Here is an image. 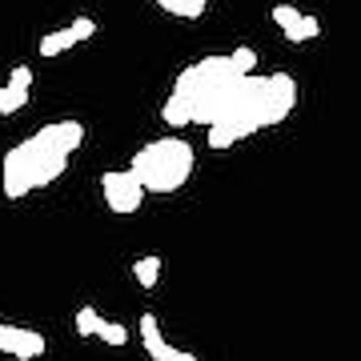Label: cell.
<instances>
[{"label":"cell","mask_w":361,"mask_h":361,"mask_svg":"<svg viewBox=\"0 0 361 361\" xmlns=\"http://www.w3.org/2000/svg\"><path fill=\"white\" fill-rule=\"evenodd\" d=\"M293 109H297V80L289 73H273V77L245 73L237 80L221 121L209 125V149H229V145L245 141L261 129H273Z\"/></svg>","instance_id":"cell-1"},{"label":"cell","mask_w":361,"mask_h":361,"mask_svg":"<svg viewBox=\"0 0 361 361\" xmlns=\"http://www.w3.org/2000/svg\"><path fill=\"white\" fill-rule=\"evenodd\" d=\"M85 145V125L80 121H52L44 129H37L28 141H20L16 149L4 153L0 165V189L8 201H20L40 185L65 177L68 157Z\"/></svg>","instance_id":"cell-2"},{"label":"cell","mask_w":361,"mask_h":361,"mask_svg":"<svg viewBox=\"0 0 361 361\" xmlns=\"http://www.w3.org/2000/svg\"><path fill=\"white\" fill-rule=\"evenodd\" d=\"M241 77L245 73L233 65V56L213 52L205 61H197V65H189L177 77L165 109H161V121L169 129H185V125H205L209 129L213 121H221V113H225V104H229Z\"/></svg>","instance_id":"cell-3"},{"label":"cell","mask_w":361,"mask_h":361,"mask_svg":"<svg viewBox=\"0 0 361 361\" xmlns=\"http://www.w3.org/2000/svg\"><path fill=\"white\" fill-rule=\"evenodd\" d=\"M193 145L185 137H157L145 149H137L129 173L141 180L145 193H177L193 177Z\"/></svg>","instance_id":"cell-4"},{"label":"cell","mask_w":361,"mask_h":361,"mask_svg":"<svg viewBox=\"0 0 361 361\" xmlns=\"http://www.w3.org/2000/svg\"><path fill=\"white\" fill-rule=\"evenodd\" d=\"M101 193H104V205L113 209V213H137L145 201V189L141 180L133 177L129 169H109V173H101Z\"/></svg>","instance_id":"cell-5"},{"label":"cell","mask_w":361,"mask_h":361,"mask_svg":"<svg viewBox=\"0 0 361 361\" xmlns=\"http://www.w3.org/2000/svg\"><path fill=\"white\" fill-rule=\"evenodd\" d=\"M273 25L281 28L285 40H293V44H305V40L322 37V20L310 13H301L297 4H273Z\"/></svg>","instance_id":"cell-6"},{"label":"cell","mask_w":361,"mask_h":361,"mask_svg":"<svg viewBox=\"0 0 361 361\" xmlns=\"http://www.w3.org/2000/svg\"><path fill=\"white\" fill-rule=\"evenodd\" d=\"M44 337L37 334V329H20V325H8L0 322V353H8V357L16 361H32L44 353Z\"/></svg>","instance_id":"cell-7"},{"label":"cell","mask_w":361,"mask_h":361,"mask_svg":"<svg viewBox=\"0 0 361 361\" xmlns=\"http://www.w3.org/2000/svg\"><path fill=\"white\" fill-rule=\"evenodd\" d=\"M141 341H145V353H149L153 361H193V353L169 345L165 337H161V322H157L153 313H145L141 317Z\"/></svg>","instance_id":"cell-8"},{"label":"cell","mask_w":361,"mask_h":361,"mask_svg":"<svg viewBox=\"0 0 361 361\" xmlns=\"http://www.w3.org/2000/svg\"><path fill=\"white\" fill-rule=\"evenodd\" d=\"M73 44H80L77 32H73V25L56 28V32H44V37H40V56H61V52H68Z\"/></svg>","instance_id":"cell-9"},{"label":"cell","mask_w":361,"mask_h":361,"mask_svg":"<svg viewBox=\"0 0 361 361\" xmlns=\"http://www.w3.org/2000/svg\"><path fill=\"white\" fill-rule=\"evenodd\" d=\"M133 277H137L141 289H157V281H161V257H137L133 261Z\"/></svg>","instance_id":"cell-10"},{"label":"cell","mask_w":361,"mask_h":361,"mask_svg":"<svg viewBox=\"0 0 361 361\" xmlns=\"http://www.w3.org/2000/svg\"><path fill=\"white\" fill-rule=\"evenodd\" d=\"M165 13H173V16H180V20H197V16H205V8H209V0H157Z\"/></svg>","instance_id":"cell-11"},{"label":"cell","mask_w":361,"mask_h":361,"mask_svg":"<svg viewBox=\"0 0 361 361\" xmlns=\"http://www.w3.org/2000/svg\"><path fill=\"white\" fill-rule=\"evenodd\" d=\"M25 104H28V89H20V85H4V89H0V116L20 113Z\"/></svg>","instance_id":"cell-12"},{"label":"cell","mask_w":361,"mask_h":361,"mask_svg":"<svg viewBox=\"0 0 361 361\" xmlns=\"http://www.w3.org/2000/svg\"><path fill=\"white\" fill-rule=\"evenodd\" d=\"M101 322H104V317L92 310V305H80V310H77V334H80V337H97Z\"/></svg>","instance_id":"cell-13"},{"label":"cell","mask_w":361,"mask_h":361,"mask_svg":"<svg viewBox=\"0 0 361 361\" xmlns=\"http://www.w3.org/2000/svg\"><path fill=\"white\" fill-rule=\"evenodd\" d=\"M97 337H101V341H109V345H125V341H129V329H125V325H116V322H101Z\"/></svg>","instance_id":"cell-14"},{"label":"cell","mask_w":361,"mask_h":361,"mask_svg":"<svg viewBox=\"0 0 361 361\" xmlns=\"http://www.w3.org/2000/svg\"><path fill=\"white\" fill-rule=\"evenodd\" d=\"M229 56H233V65L241 68V73H253V68H257V49H249V44H241V49H233Z\"/></svg>","instance_id":"cell-15"},{"label":"cell","mask_w":361,"mask_h":361,"mask_svg":"<svg viewBox=\"0 0 361 361\" xmlns=\"http://www.w3.org/2000/svg\"><path fill=\"white\" fill-rule=\"evenodd\" d=\"M8 85H20V89H32V68H28V65H13V73H8Z\"/></svg>","instance_id":"cell-16"}]
</instances>
